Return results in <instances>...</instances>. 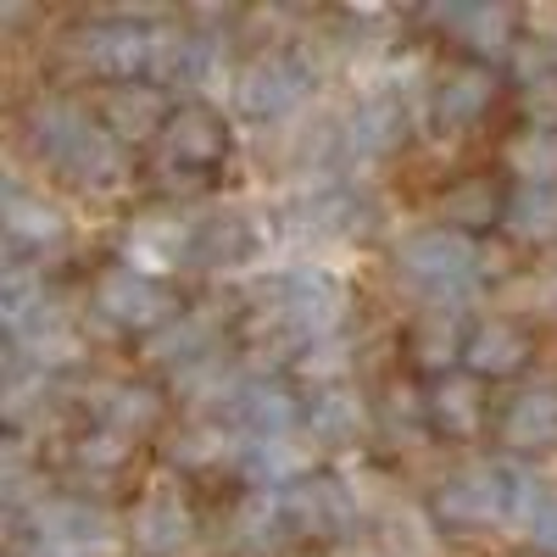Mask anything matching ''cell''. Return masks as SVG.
Returning <instances> with one entry per match:
<instances>
[{
  "mask_svg": "<svg viewBox=\"0 0 557 557\" xmlns=\"http://www.w3.org/2000/svg\"><path fill=\"white\" fill-rule=\"evenodd\" d=\"M28 134H34V151L73 184H107L117 173V139L62 96L39 101L28 112Z\"/></svg>",
  "mask_w": 557,
  "mask_h": 557,
  "instance_id": "obj_1",
  "label": "cell"
},
{
  "mask_svg": "<svg viewBox=\"0 0 557 557\" xmlns=\"http://www.w3.org/2000/svg\"><path fill=\"white\" fill-rule=\"evenodd\" d=\"M273 296H278L273 307H278V318H285V330H290L301 346L335 341V330L346 323V285H341L330 268H318V262L285 273Z\"/></svg>",
  "mask_w": 557,
  "mask_h": 557,
  "instance_id": "obj_2",
  "label": "cell"
},
{
  "mask_svg": "<svg viewBox=\"0 0 557 557\" xmlns=\"http://www.w3.org/2000/svg\"><path fill=\"white\" fill-rule=\"evenodd\" d=\"M430 513H435L446 530H491V524H507V474L491 469V462L451 474V480L435 491Z\"/></svg>",
  "mask_w": 557,
  "mask_h": 557,
  "instance_id": "obj_3",
  "label": "cell"
},
{
  "mask_svg": "<svg viewBox=\"0 0 557 557\" xmlns=\"http://www.w3.org/2000/svg\"><path fill=\"white\" fill-rule=\"evenodd\" d=\"M396 262L412 273V278H424V285H469L474 268H480V251L469 235H457V228L446 223H424V228H412V235H401L396 246Z\"/></svg>",
  "mask_w": 557,
  "mask_h": 557,
  "instance_id": "obj_4",
  "label": "cell"
},
{
  "mask_svg": "<svg viewBox=\"0 0 557 557\" xmlns=\"http://www.w3.org/2000/svg\"><path fill=\"white\" fill-rule=\"evenodd\" d=\"M96 307H101L112 323H123V330H151V335H162L168 323L178 318L173 296L162 290V278H146V273H134V268H123V262L101 273Z\"/></svg>",
  "mask_w": 557,
  "mask_h": 557,
  "instance_id": "obj_5",
  "label": "cell"
},
{
  "mask_svg": "<svg viewBox=\"0 0 557 557\" xmlns=\"http://www.w3.org/2000/svg\"><path fill=\"white\" fill-rule=\"evenodd\" d=\"M278 507H285L296 535H318V541L346 535L357 524V496L341 474H307L301 485L278 491Z\"/></svg>",
  "mask_w": 557,
  "mask_h": 557,
  "instance_id": "obj_6",
  "label": "cell"
},
{
  "mask_svg": "<svg viewBox=\"0 0 557 557\" xmlns=\"http://www.w3.org/2000/svg\"><path fill=\"white\" fill-rule=\"evenodd\" d=\"M301 96H307V67L290 51H268L235 78V107L240 117H257V123L285 117Z\"/></svg>",
  "mask_w": 557,
  "mask_h": 557,
  "instance_id": "obj_7",
  "label": "cell"
},
{
  "mask_svg": "<svg viewBox=\"0 0 557 557\" xmlns=\"http://www.w3.org/2000/svg\"><path fill=\"white\" fill-rule=\"evenodd\" d=\"M184 257H196V223H184L173 212H139L123 235V268L162 278L173 273Z\"/></svg>",
  "mask_w": 557,
  "mask_h": 557,
  "instance_id": "obj_8",
  "label": "cell"
},
{
  "mask_svg": "<svg viewBox=\"0 0 557 557\" xmlns=\"http://www.w3.org/2000/svg\"><path fill=\"white\" fill-rule=\"evenodd\" d=\"M162 139H168V157L196 173H212L228 157V123L212 101H178Z\"/></svg>",
  "mask_w": 557,
  "mask_h": 557,
  "instance_id": "obj_9",
  "label": "cell"
},
{
  "mask_svg": "<svg viewBox=\"0 0 557 557\" xmlns=\"http://www.w3.org/2000/svg\"><path fill=\"white\" fill-rule=\"evenodd\" d=\"M84 67L112 84H134L139 73H151V28H139L134 17L84 28Z\"/></svg>",
  "mask_w": 557,
  "mask_h": 557,
  "instance_id": "obj_10",
  "label": "cell"
},
{
  "mask_svg": "<svg viewBox=\"0 0 557 557\" xmlns=\"http://www.w3.org/2000/svg\"><path fill=\"white\" fill-rule=\"evenodd\" d=\"M128 535H134V546L146 557H178V552L196 546V513L184 507L178 491H151L146 502L134 507Z\"/></svg>",
  "mask_w": 557,
  "mask_h": 557,
  "instance_id": "obj_11",
  "label": "cell"
},
{
  "mask_svg": "<svg viewBox=\"0 0 557 557\" xmlns=\"http://www.w3.org/2000/svg\"><path fill=\"white\" fill-rule=\"evenodd\" d=\"M168 89L157 78H134V84H112L107 89V134L123 139V146H139V139H151L157 128L168 134Z\"/></svg>",
  "mask_w": 557,
  "mask_h": 557,
  "instance_id": "obj_12",
  "label": "cell"
},
{
  "mask_svg": "<svg viewBox=\"0 0 557 557\" xmlns=\"http://www.w3.org/2000/svg\"><path fill=\"white\" fill-rule=\"evenodd\" d=\"M474 380H507L530 362V330L519 318H480L469 330V351H462Z\"/></svg>",
  "mask_w": 557,
  "mask_h": 557,
  "instance_id": "obj_13",
  "label": "cell"
},
{
  "mask_svg": "<svg viewBox=\"0 0 557 557\" xmlns=\"http://www.w3.org/2000/svg\"><path fill=\"white\" fill-rule=\"evenodd\" d=\"M218 62L212 34H190V28H151V73L157 84H201Z\"/></svg>",
  "mask_w": 557,
  "mask_h": 557,
  "instance_id": "obj_14",
  "label": "cell"
},
{
  "mask_svg": "<svg viewBox=\"0 0 557 557\" xmlns=\"http://www.w3.org/2000/svg\"><path fill=\"white\" fill-rule=\"evenodd\" d=\"M301 401L285 391V385H246L240 391V401H235V424H240V435L257 446V441H285V435H296V424H301Z\"/></svg>",
  "mask_w": 557,
  "mask_h": 557,
  "instance_id": "obj_15",
  "label": "cell"
},
{
  "mask_svg": "<svg viewBox=\"0 0 557 557\" xmlns=\"http://www.w3.org/2000/svg\"><path fill=\"white\" fill-rule=\"evenodd\" d=\"M301 424L318 446H351L368 435V407L351 385H330V391H312L307 396V412H301Z\"/></svg>",
  "mask_w": 557,
  "mask_h": 557,
  "instance_id": "obj_16",
  "label": "cell"
},
{
  "mask_svg": "<svg viewBox=\"0 0 557 557\" xmlns=\"http://www.w3.org/2000/svg\"><path fill=\"white\" fill-rule=\"evenodd\" d=\"M491 101H496V78H491L485 67H457V73H446V78L435 84L430 117H435V128L457 134V128L480 123V112H485Z\"/></svg>",
  "mask_w": 557,
  "mask_h": 557,
  "instance_id": "obj_17",
  "label": "cell"
},
{
  "mask_svg": "<svg viewBox=\"0 0 557 557\" xmlns=\"http://www.w3.org/2000/svg\"><path fill=\"white\" fill-rule=\"evenodd\" d=\"M28 524L39 530V541H62V546H107V513L89 502L73 496H51V502H34L28 507Z\"/></svg>",
  "mask_w": 557,
  "mask_h": 557,
  "instance_id": "obj_18",
  "label": "cell"
},
{
  "mask_svg": "<svg viewBox=\"0 0 557 557\" xmlns=\"http://www.w3.org/2000/svg\"><path fill=\"white\" fill-rule=\"evenodd\" d=\"M23 346V357L39 368V374H62V368L84 362V335L78 323H67L62 312H39L23 335H12Z\"/></svg>",
  "mask_w": 557,
  "mask_h": 557,
  "instance_id": "obj_19",
  "label": "cell"
},
{
  "mask_svg": "<svg viewBox=\"0 0 557 557\" xmlns=\"http://www.w3.org/2000/svg\"><path fill=\"white\" fill-rule=\"evenodd\" d=\"M502 441L513 446V451L557 446V391H552V385L519 391L513 407H507V418H502Z\"/></svg>",
  "mask_w": 557,
  "mask_h": 557,
  "instance_id": "obj_20",
  "label": "cell"
},
{
  "mask_svg": "<svg viewBox=\"0 0 557 557\" xmlns=\"http://www.w3.org/2000/svg\"><path fill=\"white\" fill-rule=\"evenodd\" d=\"M435 212L446 228H457V235H469V228H491L507 218V201L491 178H457L446 184V190L435 196Z\"/></svg>",
  "mask_w": 557,
  "mask_h": 557,
  "instance_id": "obj_21",
  "label": "cell"
},
{
  "mask_svg": "<svg viewBox=\"0 0 557 557\" xmlns=\"http://www.w3.org/2000/svg\"><path fill=\"white\" fill-rule=\"evenodd\" d=\"M346 139H351V151L362 157H391L401 151V139H407V107L396 96H368L351 123H346Z\"/></svg>",
  "mask_w": 557,
  "mask_h": 557,
  "instance_id": "obj_22",
  "label": "cell"
},
{
  "mask_svg": "<svg viewBox=\"0 0 557 557\" xmlns=\"http://www.w3.org/2000/svg\"><path fill=\"white\" fill-rule=\"evenodd\" d=\"M430 424L451 441H469L480 430V412H485V391L474 374H446L435 391H430Z\"/></svg>",
  "mask_w": 557,
  "mask_h": 557,
  "instance_id": "obj_23",
  "label": "cell"
},
{
  "mask_svg": "<svg viewBox=\"0 0 557 557\" xmlns=\"http://www.w3.org/2000/svg\"><path fill=\"white\" fill-rule=\"evenodd\" d=\"M446 28H457L462 45H474V51L485 57H502V51H513V28H519V12L513 7H441L435 12Z\"/></svg>",
  "mask_w": 557,
  "mask_h": 557,
  "instance_id": "obj_24",
  "label": "cell"
},
{
  "mask_svg": "<svg viewBox=\"0 0 557 557\" xmlns=\"http://www.w3.org/2000/svg\"><path fill=\"white\" fill-rule=\"evenodd\" d=\"M246 474H251V485H262V491H290V485H301V480L318 474V469L307 462L301 435H285V441H257V446L246 451Z\"/></svg>",
  "mask_w": 557,
  "mask_h": 557,
  "instance_id": "obj_25",
  "label": "cell"
},
{
  "mask_svg": "<svg viewBox=\"0 0 557 557\" xmlns=\"http://www.w3.org/2000/svg\"><path fill=\"white\" fill-rule=\"evenodd\" d=\"M462 351H469V330L457 323L451 307H441V312L430 307L424 318L412 323V362L418 368H435V374H441V368H451Z\"/></svg>",
  "mask_w": 557,
  "mask_h": 557,
  "instance_id": "obj_26",
  "label": "cell"
},
{
  "mask_svg": "<svg viewBox=\"0 0 557 557\" xmlns=\"http://www.w3.org/2000/svg\"><path fill=\"white\" fill-rule=\"evenodd\" d=\"M251 246H257V228L240 212H212L207 223H196V257L207 268H235L251 257Z\"/></svg>",
  "mask_w": 557,
  "mask_h": 557,
  "instance_id": "obj_27",
  "label": "cell"
},
{
  "mask_svg": "<svg viewBox=\"0 0 557 557\" xmlns=\"http://www.w3.org/2000/svg\"><path fill=\"white\" fill-rule=\"evenodd\" d=\"M62 228H67V218L45 196H23V190L7 196V235H12V246H51V240H62Z\"/></svg>",
  "mask_w": 557,
  "mask_h": 557,
  "instance_id": "obj_28",
  "label": "cell"
},
{
  "mask_svg": "<svg viewBox=\"0 0 557 557\" xmlns=\"http://www.w3.org/2000/svg\"><path fill=\"white\" fill-rule=\"evenodd\" d=\"M507 168L524 184H557V128H519L507 139Z\"/></svg>",
  "mask_w": 557,
  "mask_h": 557,
  "instance_id": "obj_29",
  "label": "cell"
},
{
  "mask_svg": "<svg viewBox=\"0 0 557 557\" xmlns=\"http://www.w3.org/2000/svg\"><path fill=\"white\" fill-rule=\"evenodd\" d=\"M101 418H107V430H117V435L134 441V435H146L157 418H162V396L146 391V385H117V391H107Z\"/></svg>",
  "mask_w": 557,
  "mask_h": 557,
  "instance_id": "obj_30",
  "label": "cell"
},
{
  "mask_svg": "<svg viewBox=\"0 0 557 557\" xmlns=\"http://www.w3.org/2000/svg\"><path fill=\"white\" fill-rule=\"evenodd\" d=\"M507 223L519 228V240H557V184H524L507 201Z\"/></svg>",
  "mask_w": 557,
  "mask_h": 557,
  "instance_id": "obj_31",
  "label": "cell"
},
{
  "mask_svg": "<svg viewBox=\"0 0 557 557\" xmlns=\"http://www.w3.org/2000/svg\"><path fill=\"white\" fill-rule=\"evenodd\" d=\"M240 374H235V362L228 357H218V351H207L201 362H190V368H178V396H190V401H218V396H235L240 401Z\"/></svg>",
  "mask_w": 557,
  "mask_h": 557,
  "instance_id": "obj_32",
  "label": "cell"
},
{
  "mask_svg": "<svg viewBox=\"0 0 557 557\" xmlns=\"http://www.w3.org/2000/svg\"><path fill=\"white\" fill-rule=\"evenodd\" d=\"M45 278L28 268V262H12L7 268V323H12V335H23L28 330V323L45 312Z\"/></svg>",
  "mask_w": 557,
  "mask_h": 557,
  "instance_id": "obj_33",
  "label": "cell"
},
{
  "mask_svg": "<svg viewBox=\"0 0 557 557\" xmlns=\"http://www.w3.org/2000/svg\"><path fill=\"white\" fill-rule=\"evenodd\" d=\"M346 368H351V346H341V341H318V346H301V357H296V374H301L312 391L346 385Z\"/></svg>",
  "mask_w": 557,
  "mask_h": 557,
  "instance_id": "obj_34",
  "label": "cell"
},
{
  "mask_svg": "<svg viewBox=\"0 0 557 557\" xmlns=\"http://www.w3.org/2000/svg\"><path fill=\"white\" fill-rule=\"evenodd\" d=\"M228 451H235V435L218 430V424H196V430H184V435L173 441V457H178V462H196V469H207V462H218V457H228Z\"/></svg>",
  "mask_w": 557,
  "mask_h": 557,
  "instance_id": "obj_35",
  "label": "cell"
},
{
  "mask_svg": "<svg viewBox=\"0 0 557 557\" xmlns=\"http://www.w3.org/2000/svg\"><path fill=\"white\" fill-rule=\"evenodd\" d=\"M128 451H134V441L101 424L96 435H84V441H78V469H96V474H107V469H123V462H128Z\"/></svg>",
  "mask_w": 557,
  "mask_h": 557,
  "instance_id": "obj_36",
  "label": "cell"
},
{
  "mask_svg": "<svg viewBox=\"0 0 557 557\" xmlns=\"http://www.w3.org/2000/svg\"><path fill=\"white\" fill-rule=\"evenodd\" d=\"M519 117L530 128H557V78H541L519 96Z\"/></svg>",
  "mask_w": 557,
  "mask_h": 557,
  "instance_id": "obj_37",
  "label": "cell"
},
{
  "mask_svg": "<svg viewBox=\"0 0 557 557\" xmlns=\"http://www.w3.org/2000/svg\"><path fill=\"white\" fill-rule=\"evenodd\" d=\"M524 535H530V546H535V552L557 557V496H546V507L535 513V524H530Z\"/></svg>",
  "mask_w": 557,
  "mask_h": 557,
  "instance_id": "obj_38",
  "label": "cell"
},
{
  "mask_svg": "<svg viewBox=\"0 0 557 557\" xmlns=\"http://www.w3.org/2000/svg\"><path fill=\"white\" fill-rule=\"evenodd\" d=\"M28 557H96V546H62V541H39Z\"/></svg>",
  "mask_w": 557,
  "mask_h": 557,
  "instance_id": "obj_39",
  "label": "cell"
}]
</instances>
